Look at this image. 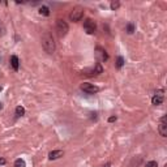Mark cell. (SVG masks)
Returning <instances> with one entry per match:
<instances>
[{
    "label": "cell",
    "mask_w": 167,
    "mask_h": 167,
    "mask_svg": "<svg viewBox=\"0 0 167 167\" xmlns=\"http://www.w3.org/2000/svg\"><path fill=\"white\" fill-rule=\"evenodd\" d=\"M42 47L43 50H45L47 54H54L55 52V42H54V38H52V36L48 33V31H46L45 34L42 36Z\"/></svg>",
    "instance_id": "6da1fadb"
},
{
    "label": "cell",
    "mask_w": 167,
    "mask_h": 167,
    "mask_svg": "<svg viewBox=\"0 0 167 167\" xmlns=\"http://www.w3.org/2000/svg\"><path fill=\"white\" fill-rule=\"evenodd\" d=\"M56 31L59 37H65L69 31V26L64 20H56Z\"/></svg>",
    "instance_id": "7a4b0ae2"
},
{
    "label": "cell",
    "mask_w": 167,
    "mask_h": 167,
    "mask_svg": "<svg viewBox=\"0 0 167 167\" xmlns=\"http://www.w3.org/2000/svg\"><path fill=\"white\" fill-rule=\"evenodd\" d=\"M84 17V8L82 7H76L72 9V12L69 13V20L73 22H78Z\"/></svg>",
    "instance_id": "3957f363"
},
{
    "label": "cell",
    "mask_w": 167,
    "mask_h": 167,
    "mask_svg": "<svg viewBox=\"0 0 167 167\" xmlns=\"http://www.w3.org/2000/svg\"><path fill=\"white\" fill-rule=\"evenodd\" d=\"M163 101H165V90L158 89L157 92L154 93L153 98H151V103H153L154 106H159V104L163 103Z\"/></svg>",
    "instance_id": "277c9868"
},
{
    "label": "cell",
    "mask_w": 167,
    "mask_h": 167,
    "mask_svg": "<svg viewBox=\"0 0 167 167\" xmlns=\"http://www.w3.org/2000/svg\"><path fill=\"white\" fill-rule=\"evenodd\" d=\"M80 89L82 90V92L87 93V94H95V93L99 92V87L97 86V85L90 84V82H84V84H81Z\"/></svg>",
    "instance_id": "5b68a950"
},
{
    "label": "cell",
    "mask_w": 167,
    "mask_h": 167,
    "mask_svg": "<svg viewBox=\"0 0 167 167\" xmlns=\"http://www.w3.org/2000/svg\"><path fill=\"white\" fill-rule=\"evenodd\" d=\"M84 29H85V31H86V34H94L95 29H97L95 21L92 18H86L84 21Z\"/></svg>",
    "instance_id": "8992f818"
},
{
    "label": "cell",
    "mask_w": 167,
    "mask_h": 167,
    "mask_svg": "<svg viewBox=\"0 0 167 167\" xmlns=\"http://www.w3.org/2000/svg\"><path fill=\"white\" fill-rule=\"evenodd\" d=\"M158 132L162 137H166L167 136V116L163 115L161 118V122H159V127H158Z\"/></svg>",
    "instance_id": "52a82bcc"
},
{
    "label": "cell",
    "mask_w": 167,
    "mask_h": 167,
    "mask_svg": "<svg viewBox=\"0 0 167 167\" xmlns=\"http://www.w3.org/2000/svg\"><path fill=\"white\" fill-rule=\"evenodd\" d=\"M95 55H97V58H98L101 61H107L108 60V54L106 52V50L99 47V46L95 48Z\"/></svg>",
    "instance_id": "ba28073f"
},
{
    "label": "cell",
    "mask_w": 167,
    "mask_h": 167,
    "mask_svg": "<svg viewBox=\"0 0 167 167\" xmlns=\"http://www.w3.org/2000/svg\"><path fill=\"white\" fill-rule=\"evenodd\" d=\"M64 155V151L63 150H52L48 153V159L54 161V159H59Z\"/></svg>",
    "instance_id": "9c48e42d"
},
{
    "label": "cell",
    "mask_w": 167,
    "mask_h": 167,
    "mask_svg": "<svg viewBox=\"0 0 167 167\" xmlns=\"http://www.w3.org/2000/svg\"><path fill=\"white\" fill-rule=\"evenodd\" d=\"M11 65H12V68L14 69V71H18L20 60H18V58H17L16 55H12V56H11Z\"/></svg>",
    "instance_id": "30bf717a"
},
{
    "label": "cell",
    "mask_w": 167,
    "mask_h": 167,
    "mask_svg": "<svg viewBox=\"0 0 167 167\" xmlns=\"http://www.w3.org/2000/svg\"><path fill=\"white\" fill-rule=\"evenodd\" d=\"M102 72H103V68H102L101 63H97V64H95V68L93 69V73H92V76H98V75H101Z\"/></svg>",
    "instance_id": "8fae6325"
},
{
    "label": "cell",
    "mask_w": 167,
    "mask_h": 167,
    "mask_svg": "<svg viewBox=\"0 0 167 167\" xmlns=\"http://www.w3.org/2000/svg\"><path fill=\"white\" fill-rule=\"evenodd\" d=\"M39 14L41 16H50V8L46 7V5H42V7L39 8Z\"/></svg>",
    "instance_id": "7c38bea8"
},
{
    "label": "cell",
    "mask_w": 167,
    "mask_h": 167,
    "mask_svg": "<svg viewBox=\"0 0 167 167\" xmlns=\"http://www.w3.org/2000/svg\"><path fill=\"white\" fill-rule=\"evenodd\" d=\"M124 58L123 56H118L116 58V63H115V65H116V68L120 69V68H123V65H124Z\"/></svg>",
    "instance_id": "4fadbf2b"
},
{
    "label": "cell",
    "mask_w": 167,
    "mask_h": 167,
    "mask_svg": "<svg viewBox=\"0 0 167 167\" xmlns=\"http://www.w3.org/2000/svg\"><path fill=\"white\" fill-rule=\"evenodd\" d=\"M134 30H136V26H134L133 22H129V24H127V28H125V31H127L128 34H133Z\"/></svg>",
    "instance_id": "5bb4252c"
},
{
    "label": "cell",
    "mask_w": 167,
    "mask_h": 167,
    "mask_svg": "<svg viewBox=\"0 0 167 167\" xmlns=\"http://www.w3.org/2000/svg\"><path fill=\"white\" fill-rule=\"evenodd\" d=\"M14 167H26V162L22 158H17L14 161Z\"/></svg>",
    "instance_id": "9a60e30c"
},
{
    "label": "cell",
    "mask_w": 167,
    "mask_h": 167,
    "mask_svg": "<svg viewBox=\"0 0 167 167\" xmlns=\"http://www.w3.org/2000/svg\"><path fill=\"white\" fill-rule=\"evenodd\" d=\"M119 7H120V1H119V0H112V1H111L110 8H111L112 11H118Z\"/></svg>",
    "instance_id": "2e32d148"
},
{
    "label": "cell",
    "mask_w": 167,
    "mask_h": 167,
    "mask_svg": "<svg viewBox=\"0 0 167 167\" xmlns=\"http://www.w3.org/2000/svg\"><path fill=\"white\" fill-rule=\"evenodd\" d=\"M16 115L18 116V118H21V116L25 115V108L22 106H17L16 107Z\"/></svg>",
    "instance_id": "e0dca14e"
},
{
    "label": "cell",
    "mask_w": 167,
    "mask_h": 167,
    "mask_svg": "<svg viewBox=\"0 0 167 167\" xmlns=\"http://www.w3.org/2000/svg\"><path fill=\"white\" fill-rule=\"evenodd\" d=\"M145 167H158V162L157 161H149V162H146Z\"/></svg>",
    "instance_id": "ac0fdd59"
},
{
    "label": "cell",
    "mask_w": 167,
    "mask_h": 167,
    "mask_svg": "<svg viewBox=\"0 0 167 167\" xmlns=\"http://www.w3.org/2000/svg\"><path fill=\"white\" fill-rule=\"evenodd\" d=\"M116 119H118V116H115V115L110 116V118H108V123H114V122H116Z\"/></svg>",
    "instance_id": "d6986e66"
},
{
    "label": "cell",
    "mask_w": 167,
    "mask_h": 167,
    "mask_svg": "<svg viewBox=\"0 0 167 167\" xmlns=\"http://www.w3.org/2000/svg\"><path fill=\"white\" fill-rule=\"evenodd\" d=\"M5 163H7V161H5L3 157H0V165L3 166V165H5Z\"/></svg>",
    "instance_id": "ffe728a7"
},
{
    "label": "cell",
    "mask_w": 167,
    "mask_h": 167,
    "mask_svg": "<svg viewBox=\"0 0 167 167\" xmlns=\"http://www.w3.org/2000/svg\"><path fill=\"white\" fill-rule=\"evenodd\" d=\"M0 34H4V29L1 26V21H0Z\"/></svg>",
    "instance_id": "44dd1931"
},
{
    "label": "cell",
    "mask_w": 167,
    "mask_h": 167,
    "mask_svg": "<svg viewBox=\"0 0 167 167\" xmlns=\"http://www.w3.org/2000/svg\"><path fill=\"white\" fill-rule=\"evenodd\" d=\"M1 107H3V106H1V103H0V108H1Z\"/></svg>",
    "instance_id": "7402d4cb"
},
{
    "label": "cell",
    "mask_w": 167,
    "mask_h": 167,
    "mask_svg": "<svg viewBox=\"0 0 167 167\" xmlns=\"http://www.w3.org/2000/svg\"><path fill=\"white\" fill-rule=\"evenodd\" d=\"M163 167H167V165H165V166H163Z\"/></svg>",
    "instance_id": "603a6c76"
},
{
    "label": "cell",
    "mask_w": 167,
    "mask_h": 167,
    "mask_svg": "<svg viewBox=\"0 0 167 167\" xmlns=\"http://www.w3.org/2000/svg\"><path fill=\"white\" fill-rule=\"evenodd\" d=\"M0 90H1V87H0Z\"/></svg>",
    "instance_id": "cb8c5ba5"
}]
</instances>
